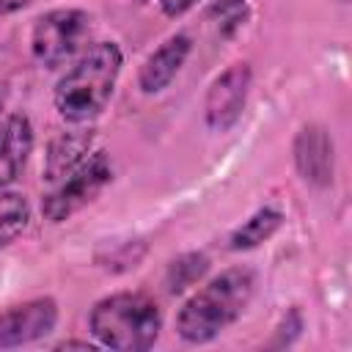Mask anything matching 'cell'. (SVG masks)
Listing matches in <instances>:
<instances>
[{
	"label": "cell",
	"instance_id": "1",
	"mask_svg": "<svg viewBox=\"0 0 352 352\" xmlns=\"http://www.w3.org/2000/svg\"><path fill=\"white\" fill-rule=\"evenodd\" d=\"M256 294V272L250 267H228L198 286L176 314V333L187 344H209L228 330Z\"/></svg>",
	"mask_w": 352,
	"mask_h": 352
},
{
	"label": "cell",
	"instance_id": "2",
	"mask_svg": "<svg viewBox=\"0 0 352 352\" xmlns=\"http://www.w3.org/2000/svg\"><path fill=\"white\" fill-rule=\"evenodd\" d=\"M124 66V52L116 41H96L58 80L52 104L66 124H91L107 107Z\"/></svg>",
	"mask_w": 352,
	"mask_h": 352
},
{
	"label": "cell",
	"instance_id": "3",
	"mask_svg": "<svg viewBox=\"0 0 352 352\" xmlns=\"http://www.w3.org/2000/svg\"><path fill=\"white\" fill-rule=\"evenodd\" d=\"M91 336L99 346L116 352L151 349L162 330L160 305L140 292H116L94 302L88 314Z\"/></svg>",
	"mask_w": 352,
	"mask_h": 352
},
{
	"label": "cell",
	"instance_id": "4",
	"mask_svg": "<svg viewBox=\"0 0 352 352\" xmlns=\"http://www.w3.org/2000/svg\"><path fill=\"white\" fill-rule=\"evenodd\" d=\"M91 38V14L82 8H55L36 19L30 30V55L44 69H60L85 50Z\"/></svg>",
	"mask_w": 352,
	"mask_h": 352
},
{
	"label": "cell",
	"instance_id": "5",
	"mask_svg": "<svg viewBox=\"0 0 352 352\" xmlns=\"http://www.w3.org/2000/svg\"><path fill=\"white\" fill-rule=\"evenodd\" d=\"M113 182V160L107 151H91L66 179L52 184L41 201V214L50 223H63L88 206Z\"/></svg>",
	"mask_w": 352,
	"mask_h": 352
},
{
	"label": "cell",
	"instance_id": "6",
	"mask_svg": "<svg viewBox=\"0 0 352 352\" xmlns=\"http://www.w3.org/2000/svg\"><path fill=\"white\" fill-rule=\"evenodd\" d=\"M250 82L253 72L248 63H231L212 80L204 99V121L212 132H228L239 121L250 94Z\"/></svg>",
	"mask_w": 352,
	"mask_h": 352
},
{
	"label": "cell",
	"instance_id": "7",
	"mask_svg": "<svg viewBox=\"0 0 352 352\" xmlns=\"http://www.w3.org/2000/svg\"><path fill=\"white\" fill-rule=\"evenodd\" d=\"M58 302L52 297H33L0 314V349H14L50 336L58 324Z\"/></svg>",
	"mask_w": 352,
	"mask_h": 352
},
{
	"label": "cell",
	"instance_id": "8",
	"mask_svg": "<svg viewBox=\"0 0 352 352\" xmlns=\"http://www.w3.org/2000/svg\"><path fill=\"white\" fill-rule=\"evenodd\" d=\"M192 52V38L187 33H173L168 36L154 52H148V58L140 63L138 72V88L143 94H160L165 91L176 74L182 72V66L187 63Z\"/></svg>",
	"mask_w": 352,
	"mask_h": 352
},
{
	"label": "cell",
	"instance_id": "9",
	"mask_svg": "<svg viewBox=\"0 0 352 352\" xmlns=\"http://www.w3.org/2000/svg\"><path fill=\"white\" fill-rule=\"evenodd\" d=\"M294 165H297V173L314 187H327L333 182L336 157H333V140H330L324 126L308 124L297 132Z\"/></svg>",
	"mask_w": 352,
	"mask_h": 352
},
{
	"label": "cell",
	"instance_id": "10",
	"mask_svg": "<svg viewBox=\"0 0 352 352\" xmlns=\"http://www.w3.org/2000/svg\"><path fill=\"white\" fill-rule=\"evenodd\" d=\"M94 151V129H85V124H80L77 129L60 132L50 140L47 154H44V165H41V179L50 184H58L60 179H66L88 154Z\"/></svg>",
	"mask_w": 352,
	"mask_h": 352
},
{
	"label": "cell",
	"instance_id": "11",
	"mask_svg": "<svg viewBox=\"0 0 352 352\" xmlns=\"http://www.w3.org/2000/svg\"><path fill=\"white\" fill-rule=\"evenodd\" d=\"M33 151V124L25 113H11L0 121V187H8L25 168Z\"/></svg>",
	"mask_w": 352,
	"mask_h": 352
},
{
	"label": "cell",
	"instance_id": "12",
	"mask_svg": "<svg viewBox=\"0 0 352 352\" xmlns=\"http://www.w3.org/2000/svg\"><path fill=\"white\" fill-rule=\"evenodd\" d=\"M283 226V214L272 206H264L258 212H253L231 236H228V248L231 250H250L258 248L261 242H267L278 228Z\"/></svg>",
	"mask_w": 352,
	"mask_h": 352
},
{
	"label": "cell",
	"instance_id": "13",
	"mask_svg": "<svg viewBox=\"0 0 352 352\" xmlns=\"http://www.w3.org/2000/svg\"><path fill=\"white\" fill-rule=\"evenodd\" d=\"M30 226V204L22 192L0 187V250L14 245Z\"/></svg>",
	"mask_w": 352,
	"mask_h": 352
},
{
	"label": "cell",
	"instance_id": "14",
	"mask_svg": "<svg viewBox=\"0 0 352 352\" xmlns=\"http://www.w3.org/2000/svg\"><path fill=\"white\" fill-rule=\"evenodd\" d=\"M209 272V256L206 253H182L179 258H173L165 270V286L170 294H182L190 286H195L204 275Z\"/></svg>",
	"mask_w": 352,
	"mask_h": 352
},
{
	"label": "cell",
	"instance_id": "15",
	"mask_svg": "<svg viewBox=\"0 0 352 352\" xmlns=\"http://www.w3.org/2000/svg\"><path fill=\"white\" fill-rule=\"evenodd\" d=\"M248 19H250L248 0H214L206 8V22L214 25L220 38H231Z\"/></svg>",
	"mask_w": 352,
	"mask_h": 352
},
{
	"label": "cell",
	"instance_id": "16",
	"mask_svg": "<svg viewBox=\"0 0 352 352\" xmlns=\"http://www.w3.org/2000/svg\"><path fill=\"white\" fill-rule=\"evenodd\" d=\"M201 0H160V8L168 19H176V16H184L190 8H195Z\"/></svg>",
	"mask_w": 352,
	"mask_h": 352
},
{
	"label": "cell",
	"instance_id": "17",
	"mask_svg": "<svg viewBox=\"0 0 352 352\" xmlns=\"http://www.w3.org/2000/svg\"><path fill=\"white\" fill-rule=\"evenodd\" d=\"M99 344H91V341H77V338H69V341H60L58 349H96Z\"/></svg>",
	"mask_w": 352,
	"mask_h": 352
},
{
	"label": "cell",
	"instance_id": "18",
	"mask_svg": "<svg viewBox=\"0 0 352 352\" xmlns=\"http://www.w3.org/2000/svg\"><path fill=\"white\" fill-rule=\"evenodd\" d=\"M30 0H0V14H14L19 8H25Z\"/></svg>",
	"mask_w": 352,
	"mask_h": 352
},
{
	"label": "cell",
	"instance_id": "19",
	"mask_svg": "<svg viewBox=\"0 0 352 352\" xmlns=\"http://www.w3.org/2000/svg\"><path fill=\"white\" fill-rule=\"evenodd\" d=\"M3 107H6V82L0 80V113H3Z\"/></svg>",
	"mask_w": 352,
	"mask_h": 352
},
{
	"label": "cell",
	"instance_id": "20",
	"mask_svg": "<svg viewBox=\"0 0 352 352\" xmlns=\"http://www.w3.org/2000/svg\"><path fill=\"white\" fill-rule=\"evenodd\" d=\"M135 3H148V0H135Z\"/></svg>",
	"mask_w": 352,
	"mask_h": 352
},
{
	"label": "cell",
	"instance_id": "21",
	"mask_svg": "<svg viewBox=\"0 0 352 352\" xmlns=\"http://www.w3.org/2000/svg\"><path fill=\"white\" fill-rule=\"evenodd\" d=\"M344 3H346V0H344Z\"/></svg>",
	"mask_w": 352,
	"mask_h": 352
}]
</instances>
